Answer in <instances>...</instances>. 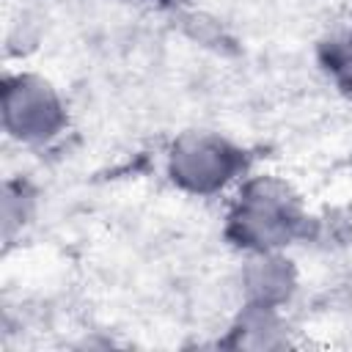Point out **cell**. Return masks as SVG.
I'll return each instance as SVG.
<instances>
[{"instance_id": "obj_2", "label": "cell", "mask_w": 352, "mask_h": 352, "mask_svg": "<svg viewBox=\"0 0 352 352\" xmlns=\"http://www.w3.org/2000/svg\"><path fill=\"white\" fill-rule=\"evenodd\" d=\"M234 165H236V160L223 143L204 140V138L184 140L173 154L176 179L192 190H212V187L223 184L231 176Z\"/></svg>"}, {"instance_id": "obj_1", "label": "cell", "mask_w": 352, "mask_h": 352, "mask_svg": "<svg viewBox=\"0 0 352 352\" xmlns=\"http://www.w3.org/2000/svg\"><path fill=\"white\" fill-rule=\"evenodd\" d=\"M6 121L22 138H44L60 121L58 102L47 85L22 80L6 91Z\"/></svg>"}, {"instance_id": "obj_3", "label": "cell", "mask_w": 352, "mask_h": 352, "mask_svg": "<svg viewBox=\"0 0 352 352\" xmlns=\"http://www.w3.org/2000/svg\"><path fill=\"white\" fill-rule=\"evenodd\" d=\"M236 223H239V234L248 242H253V245H278L289 234L292 214H289L286 201H280V195H272V192L264 190V192L248 198Z\"/></svg>"}]
</instances>
